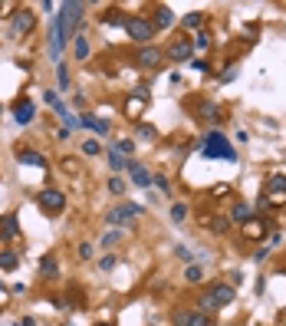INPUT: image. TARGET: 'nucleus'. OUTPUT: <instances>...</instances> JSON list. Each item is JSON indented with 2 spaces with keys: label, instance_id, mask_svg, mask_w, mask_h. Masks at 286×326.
Masks as SVG:
<instances>
[{
  "label": "nucleus",
  "instance_id": "obj_1",
  "mask_svg": "<svg viewBox=\"0 0 286 326\" xmlns=\"http://www.w3.org/2000/svg\"><path fill=\"white\" fill-rule=\"evenodd\" d=\"M82 10H86V4H76V0H66V4H59V23H62V37L66 40H76L79 37V20H82Z\"/></svg>",
  "mask_w": 286,
  "mask_h": 326
},
{
  "label": "nucleus",
  "instance_id": "obj_2",
  "mask_svg": "<svg viewBox=\"0 0 286 326\" xmlns=\"http://www.w3.org/2000/svg\"><path fill=\"white\" fill-rule=\"evenodd\" d=\"M204 155H207V158H224V162H237V152L230 149V142L220 135V132H211V135H207Z\"/></svg>",
  "mask_w": 286,
  "mask_h": 326
},
{
  "label": "nucleus",
  "instance_id": "obj_3",
  "mask_svg": "<svg viewBox=\"0 0 286 326\" xmlns=\"http://www.w3.org/2000/svg\"><path fill=\"white\" fill-rule=\"evenodd\" d=\"M125 33H129L135 43L148 46V40L155 37V26H151V20H145V17H132V20H125Z\"/></svg>",
  "mask_w": 286,
  "mask_h": 326
},
{
  "label": "nucleus",
  "instance_id": "obj_4",
  "mask_svg": "<svg viewBox=\"0 0 286 326\" xmlns=\"http://www.w3.org/2000/svg\"><path fill=\"white\" fill-rule=\"evenodd\" d=\"M135 218H142V204H118L106 211V224H115V227H125Z\"/></svg>",
  "mask_w": 286,
  "mask_h": 326
},
{
  "label": "nucleus",
  "instance_id": "obj_5",
  "mask_svg": "<svg viewBox=\"0 0 286 326\" xmlns=\"http://www.w3.org/2000/svg\"><path fill=\"white\" fill-rule=\"evenodd\" d=\"M37 204L43 208V211H50V214H59L62 208H66V198H62V191H56V188H46V191L37 195Z\"/></svg>",
  "mask_w": 286,
  "mask_h": 326
},
{
  "label": "nucleus",
  "instance_id": "obj_6",
  "mask_svg": "<svg viewBox=\"0 0 286 326\" xmlns=\"http://www.w3.org/2000/svg\"><path fill=\"white\" fill-rule=\"evenodd\" d=\"M270 201V204H286V175H270V182H267V195H263Z\"/></svg>",
  "mask_w": 286,
  "mask_h": 326
},
{
  "label": "nucleus",
  "instance_id": "obj_7",
  "mask_svg": "<svg viewBox=\"0 0 286 326\" xmlns=\"http://www.w3.org/2000/svg\"><path fill=\"white\" fill-rule=\"evenodd\" d=\"M191 53H194V43H191L187 37L174 40V43L168 46V56L174 60V63H184V60H191Z\"/></svg>",
  "mask_w": 286,
  "mask_h": 326
},
{
  "label": "nucleus",
  "instance_id": "obj_8",
  "mask_svg": "<svg viewBox=\"0 0 286 326\" xmlns=\"http://www.w3.org/2000/svg\"><path fill=\"white\" fill-rule=\"evenodd\" d=\"M162 56H165V53L158 50V46H142V50H138V56H135V63L142 66V69H155L158 63H162Z\"/></svg>",
  "mask_w": 286,
  "mask_h": 326
},
{
  "label": "nucleus",
  "instance_id": "obj_9",
  "mask_svg": "<svg viewBox=\"0 0 286 326\" xmlns=\"http://www.w3.org/2000/svg\"><path fill=\"white\" fill-rule=\"evenodd\" d=\"M33 23H37L33 10H17V13H13V37H23V33H30Z\"/></svg>",
  "mask_w": 286,
  "mask_h": 326
},
{
  "label": "nucleus",
  "instance_id": "obj_10",
  "mask_svg": "<svg viewBox=\"0 0 286 326\" xmlns=\"http://www.w3.org/2000/svg\"><path fill=\"white\" fill-rule=\"evenodd\" d=\"M33 115H37V106H33L30 99H17V106H13V119H17L20 126H26V122H33Z\"/></svg>",
  "mask_w": 286,
  "mask_h": 326
},
{
  "label": "nucleus",
  "instance_id": "obj_11",
  "mask_svg": "<svg viewBox=\"0 0 286 326\" xmlns=\"http://www.w3.org/2000/svg\"><path fill=\"white\" fill-rule=\"evenodd\" d=\"M211 297L217 307H227V303H234V287H227V283H217V287H211Z\"/></svg>",
  "mask_w": 286,
  "mask_h": 326
},
{
  "label": "nucleus",
  "instance_id": "obj_12",
  "mask_svg": "<svg viewBox=\"0 0 286 326\" xmlns=\"http://www.w3.org/2000/svg\"><path fill=\"white\" fill-rule=\"evenodd\" d=\"M129 171H132V182H135L138 188H148V185H151V175H148V168H145V165L129 162Z\"/></svg>",
  "mask_w": 286,
  "mask_h": 326
},
{
  "label": "nucleus",
  "instance_id": "obj_13",
  "mask_svg": "<svg viewBox=\"0 0 286 326\" xmlns=\"http://www.w3.org/2000/svg\"><path fill=\"white\" fill-rule=\"evenodd\" d=\"M20 234V224H17V214H7L4 221H0V238L4 241H13Z\"/></svg>",
  "mask_w": 286,
  "mask_h": 326
},
{
  "label": "nucleus",
  "instance_id": "obj_14",
  "mask_svg": "<svg viewBox=\"0 0 286 326\" xmlns=\"http://www.w3.org/2000/svg\"><path fill=\"white\" fill-rule=\"evenodd\" d=\"M171 23H174V13L168 10V7H158V10H155V20H151V26H155V30H168Z\"/></svg>",
  "mask_w": 286,
  "mask_h": 326
},
{
  "label": "nucleus",
  "instance_id": "obj_15",
  "mask_svg": "<svg viewBox=\"0 0 286 326\" xmlns=\"http://www.w3.org/2000/svg\"><path fill=\"white\" fill-rule=\"evenodd\" d=\"M79 126H82V129H92L96 135H109V122L96 119V115H82V119H79Z\"/></svg>",
  "mask_w": 286,
  "mask_h": 326
},
{
  "label": "nucleus",
  "instance_id": "obj_16",
  "mask_svg": "<svg viewBox=\"0 0 286 326\" xmlns=\"http://www.w3.org/2000/svg\"><path fill=\"white\" fill-rule=\"evenodd\" d=\"M145 102H148V93H145V89H135V99H129V115H138L145 109Z\"/></svg>",
  "mask_w": 286,
  "mask_h": 326
},
{
  "label": "nucleus",
  "instance_id": "obj_17",
  "mask_svg": "<svg viewBox=\"0 0 286 326\" xmlns=\"http://www.w3.org/2000/svg\"><path fill=\"white\" fill-rule=\"evenodd\" d=\"M20 162H23V165H37V168H46V158L43 155H40V152H30V149H23V152H20Z\"/></svg>",
  "mask_w": 286,
  "mask_h": 326
},
{
  "label": "nucleus",
  "instance_id": "obj_18",
  "mask_svg": "<svg viewBox=\"0 0 286 326\" xmlns=\"http://www.w3.org/2000/svg\"><path fill=\"white\" fill-rule=\"evenodd\" d=\"M243 234L257 241V238H263V234H267V224H263V221H253V218H250L247 224H243Z\"/></svg>",
  "mask_w": 286,
  "mask_h": 326
},
{
  "label": "nucleus",
  "instance_id": "obj_19",
  "mask_svg": "<svg viewBox=\"0 0 286 326\" xmlns=\"http://www.w3.org/2000/svg\"><path fill=\"white\" fill-rule=\"evenodd\" d=\"M230 221H237V224H247V221H250V208H247V204H234Z\"/></svg>",
  "mask_w": 286,
  "mask_h": 326
},
{
  "label": "nucleus",
  "instance_id": "obj_20",
  "mask_svg": "<svg viewBox=\"0 0 286 326\" xmlns=\"http://www.w3.org/2000/svg\"><path fill=\"white\" fill-rule=\"evenodd\" d=\"M198 307H201L198 313H204V316H207V313H214V310H217V303H214L211 290H207V293H204V297H201V300H198Z\"/></svg>",
  "mask_w": 286,
  "mask_h": 326
},
{
  "label": "nucleus",
  "instance_id": "obj_21",
  "mask_svg": "<svg viewBox=\"0 0 286 326\" xmlns=\"http://www.w3.org/2000/svg\"><path fill=\"white\" fill-rule=\"evenodd\" d=\"M73 53H76V60H86V56H89V43H86V37H76V40H73Z\"/></svg>",
  "mask_w": 286,
  "mask_h": 326
},
{
  "label": "nucleus",
  "instance_id": "obj_22",
  "mask_svg": "<svg viewBox=\"0 0 286 326\" xmlns=\"http://www.w3.org/2000/svg\"><path fill=\"white\" fill-rule=\"evenodd\" d=\"M207 227H211L214 234H227L230 231V218H211V224H207Z\"/></svg>",
  "mask_w": 286,
  "mask_h": 326
},
{
  "label": "nucleus",
  "instance_id": "obj_23",
  "mask_svg": "<svg viewBox=\"0 0 286 326\" xmlns=\"http://www.w3.org/2000/svg\"><path fill=\"white\" fill-rule=\"evenodd\" d=\"M56 260H53V257H43V260H40V274H43V277H56Z\"/></svg>",
  "mask_w": 286,
  "mask_h": 326
},
{
  "label": "nucleus",
  "instance_id": "obj_24",
  "mask_svg": "<svg viewBox=\"0 0 286 326\" xmlns=\"http://www.w3.org/2000/svg\"><path fill=\"white\" fill-rule=\"evenodd\" d=\"M187 320H191V310H171V323L174 326H187Z\"/></svg>",
  "mask_w": 286,
  "mask_h": 326
},
{
  "label": "nucleus",
  "instance_id": "obj_25",
  "mask_svg": "<svg viewBox=\"0 0 286 326\" xmlns=\"http://www.w3.org/2000/svg\"><path fill=\"white\" fill-rule=\"evenodd\" d=\"M184 277H187V283H201V280H204V270H201L198 263H191V267L184 270Z\"/></svg>",
  "mask_w": 286,
  "mask_h": 326
},
{
  "label": "nucleus",
  "instance_id": "obj_26",
  "mask_svg": "<svg viewBox=\"0 0 286 326\" xmlns=\"http://www.w3.org/2000/svg\"><path fill=\"white\" fill-rule=\"evenodd\" d=\"M135 152V142L132 138H122V142H115V155H132Z\"/></svg>",
  "mask_w": 286,
  "mask_h": 326
},
{
  "label": "nucleus",
  "instance_id": "obj_27",
  "mask_svg": "<svg viewBox=\"0 0 286 326\" xmlns=\"http://www.w3.org/2000/svg\"><path fill=\"white\" fill-rule=\"evenodd\" d=\"M17 254H0V270H17Z\"/></svg>",
  "mask_w": 286,
  "mask_h": 326
},
{
  "label": "nucleus",
  "instance_id": "obj_28",
  "mask_svg": "<svg viewBox=\"0 0 286 326\" xmlns=\"http://www.w3.org/2000/svg\"><path fill=\"white\" fill-rule=\"evenodd\" d=\"M201 23H204V13H187V17H184V26H187V30H198Z\"/></svg>",
  "mask_w": 286,
  "mask_h": 326
},
{
  "label": "nucleus",
  "instance_id": "obj_29",
  "mask_svg": "<svg viewBox=\"0 0 286 326\" xmlns=\"http://www.w3.org/2000/svg\"><path fill=\"white\" fill-rule=\"evenodd\" d=\"M184 218H187V208L184 204H171V221H174V224H181Z\"/></svg>",
  "mask_w": 286,
  "mask_h": 326
},
{
  "label": "nucleus",
  "instance_id": "obj_30",
  "mask_svg": "<svg viewBox=\"0 0 286 326\" xmlns=\"http://www.w3.org/2000/svg\"><path fill=\"white\" fill-rule=\"evenodd\" d=\"M118 241H122V231H109V234H102V247H115Z\"/></svg>",
  "mask_w": 286,
  "mask_h": 326
},
{
  "label": "nucleus",
  "instance_id": "obj_31",
  "mask_svg": "<svg viewBox=\"0 0 286 326\" xmlns=\"http://www.w3.org/2000/svg\"><path fill=\"white\" fill-rule=\"evenodd\" d=\"M82 152H86V155H99V152H102V145L96 142V138H86V142H82Z\"/></svg>",
  "mask_w": 286,
  "mask_h": 326
},
{
  "label": "nucleus",
  "instance_id": "obj_32",
  "mask_svg": "<svg viewBox=\"0 0 286 326\" xmlns=\"http://www.w3.org/2000/svg\"><path fill=\"white\" fill-rule=\"evenodd\" d=\"M201 115H204V119H211V122H220V119H217V106H211V102H204V106H201Z\"/></svg>",
  "mask_w": 286,
  "mask_h": 326
},
{
  "label": "nucleus",
  "instance_id": "obj_33",
  "mask_svg": "<svg viewBox=\"0 0 286 326\" xmlns=\"http://www.w3.org/2000/svg\"><path fill=\"white\" fill-rule=\"evenodd\" d=\"M187 326H211V316H204V313H191Z\"/></svg>",
  "mask_w": 286,
  "mask_h": 326
},
{
  "label": "nucleus",
  "instance_id": "obj_34",
  "mask_svg": "<svg viewBox=\"0 0 286 326\" xmlns=\"http://www.w3.org/2000/svg\"><path fill=\"white\" fill-rule=\"evenodd\" d=\"M56 76H59V89H69V69L62 66V63L56 66Z\"/></svg>",
  "mask_w": 286,
  "mask_h": 326
},
{
  "label": "nucleus",
  "instance_id": "obj_35",
  "mask_svg": "<svg viewBox=\"0 0 286 326\" xmlns=\"http://www.w3.org/2000/svg\"><path fill=\"white\" fill-rule=\"evenodd\" d=\"M109 191H112V195H122V191H125V182H122V178H109Z\"/></svg>",
  "mask_w": 286,
  "mask_h": 326
},
{
  "label": "nucleus",
  "instance_id": "obj_36",
  "mask_svg": "<svg viewBox=\"0 0 286 326\" xmlns=\"http://www.w3.org/2000/svg\"><path fill=\"white\" fill-rule=\"evenodd\" d=\"M174 254H178V257H181V260H184V263H191V260H194V254H191V251H187V247H184V244H181V247H174Z\"/></svg>",
  "mask_w": 286,
  "mask_h": 326
},
{
  "label": "nucleus",
  "instance_id": "obj_37",
  "mask_svg": "<svg viewBox=\"0 0 286 326\" xmlns=\"http://www.w3.org/2000/svg\"><path fill=\"white\" fill-rule=\"evenodd\" d=\"M151 185H158L162 191H168V178H165V175H151Z\"/></svg>",
  "mask_w": 286,
  "mask_h": 326
},
{
  "label": "nucleus",
  "instance_id": "obj_38",
  "mask_svg": "<svg viewBox=\"0 0 286 326\" xmlns=\"http://www.w3.org/2000/svg\"><path fill=\"white\" fill-rule=\"evenodd\" d=\"M79 257H82V260L92 257V244H79Z\"/></svg>",
  "mask_w": 286,
  "mask_h": 326
},
{
  "label": "nucleus",
  "instance_id": "obj_39",
  "mask_svg": "<svg viewBox=\"0 0 286 326\" xmlns=\"http://www.w3.org/2000/svg\"><path fill=\"white\" fill-rule=\"evenodd\" d=\"M99 267H102V270H112V267H115V257H109V254H106V257L99 260Z\"/></svg>",
  "mask_w": 286,
  "mask_h": 326
},
{
  "label": "nucleus",
  "instance_id": "obj_40",
  "mask_svg": "<svg viewBox=\"0 0 286 326\" xmlns=\"http://www.w3.org/2000/svg\"><path fill=\"white\" fill-rule=\"evenodd\" d=\"M109 165H112V168L118 171V168H122V158H118V155H115V152H112V155H109Z\"/></svg>",
  "mask_w": 286,
  "mask_h": 326
},
{
  "label": "nucleus",
  "instance_id": "obj_41",
  "mask_svg": "<svg viewBox=\"0 0 286 326\" xmlns=\"http://www.w3.org/2000/svg\"><path fill=\"white\" fill-rule=\"evenodd\" d=\"M138 132H142V138H155V129H151V126H142Z\"/></svg>",
  "mask_w": 286,
  "mask_h": 326
},
{
  "label": "nucleus",
  "instance_id": "obj_42",
  "mask_svg": "<svg viewBox=\"0 0 286 326\" xmlns=\"http://www.w3.org/2000/svg\"><path fill=\"white\" fill-rule=\"evenodd\" d=\"M207 43H211V40H207V33H201V37H198V43H194V46H198V50H204Z\"/></svg>",
  "mask_w": 286,
  "mask_h": 326
},
{
  "label": "nucleus",
  "instance_id": "obj_43",
  "mask_svg": "<svg viewBox=\"0 0 286 326\" xmlns=\"http://www.w3.org/2000/svg\"><path fill=\"white\" fill-rule=\"evenodd\" d=\"M17 326H37V323H33V320H30V316H23V320H20Z\"/></svg>",
  "mask_w": 286,
  "mask_h": 326
},
{
  "label": "nucleus",
  "instance_id": "obj_44",
  "mask_svg": "<svg viewBox=\"0 0 286 326\" xmlns=\"http://www.w3.org/2000/svg\"><path fill=\"white\" fill-rule=\"evenodd\" d=\"M106 326H112V323H106Z\"/></svg>",
  "mask_w": 286,
  "mask_h": 326
}]
</instances>
